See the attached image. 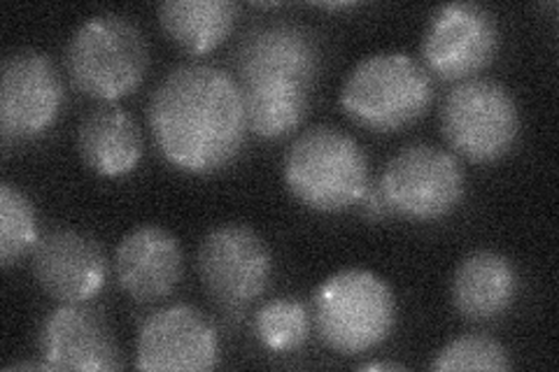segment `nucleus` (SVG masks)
<instances>
[{"mask_svg":"<svg viewBox=\"0 0 559 372\" xmlns=\"http://www.w3.org/2000/svg\"><path fill=\"white\" fill-rule=\"evenodd\" d=\"M147 121L166 164L199 177L229 168L248 135L238 82L205 63H185L164 75Z\"/></svg>","mask_w":559,"mask_h":372,"instance_id":"obj_1","label":"nucleus"},{"mask_svg":"<svg viewBox=\"0 0 559 372\" xmlns=\"http://www.w3.org/2000/svg\"><path fill=\"white\" fill-rule=\"evenodd\" d=\"M312 326L341 357H359L392 338L396 298L380 275L345 268L329 275L312 293Z\"/></svg>","mask_w":559,"mask_h":372,"instance_id":"obj_2","label":"nucleus"},{"mask_svg":"<svg viewBox=\"0 0 559 372\" xmlns=\"http://www.w3.org/2000/svg\"><path fill=\"white\" fill-rule=\"evenodd\" d=\"M283 175L292 196L320 215L353 209L371 187L369 158L353 135L334 127H314L296 137Z\"/></svg>","mask_w":559,"mask_h":372,"instance_id":"obj_3","label":"nucleus"},{"mask_svg":"<svg viewBox=\"0 0 559 372\" xmlns=\"http://www.w3.org/2000/svg\"><path fill=\"white\" fill-rule=\"evenodd\" d=\"M150 68L145 35L121 14H96L70 35L66 73L78 92L100 103H117L143 84Z\"/></svg>","mask_w":559,"mask_h":372,"instance_id":"obj_4","label":"nucleus"},{"mask_svg":"<svg viewBox=\"0 0 559 372\" xmlns=\"http://www.w3.org/2000/svg\"><path fill=\"white\" fill-rule=\"evenodd\" d=\"M431 98V75L406 51H378L361 59L341 88L343 112L373 133L411 127L425 117Z\"/></svg>","mask_w":559,"mask_h":372,"instance_id":"obj_5","label":"nucleus"},{"mask_svg":"<svg viewBox=\"0 0 559 372\" xmlns=\"http://www.w3.org/2000/svg\"><path fill=\"white\" fill-rule=\"evenodd\" d=\"M448 147L471 164H497L520 137V110L513 94L497 80L474 77L454 84L439 112Z\"/></svg>","mask_w":559,"mask_h":372,"instance_id":"obj_6","label":"nucleus"},{"mask_svg":"<svg viewBox=\"0 0 559 372\" xmlns=\"http://www.w3.org/2000/svg\"><path fill=\"white\" fill-rule=\"evenodd\" d=\"M378 189L390 215L408 221L450 217L466 196V175L454 154L427 143L399 149L384 166Z\"/></svg>","mask_w":559,"mask_h":372,"instance_id":"obj_7","label":"nucleus"},{"mask_svg":"<svg viewBox=\"0 0 559 372\" xmlns=\"http://www.w3.org/2000/svg\"><path fill=\"white\" fill-rule=\"evenodd\" d=\"M197 271L203 289L217 305L245 310L266 293L273 256L257 230L245 224H224L201 240Z\"/></svg>","mask_w":559,"mask_h":372,"instance_id":"obj_8","label":"nucleus"},{"mask_svg":"<svg viewBox=\"0 0 559 372\" xmlns=\"http://www.w3.org/2000/svg\"><path fill=\"white\" fill-rule=\"evenodd\" d=\"M499 45L501 31L492 10L462 0L433 10L419 49L427 73L460 84L489 68Z\"/></svg>","mask_w":559,"mask_h":372,"instance_id":"obj_9","label":"nucleus"},{"mask_svg":"<svg viewBox=\"0 0 559 372\" xmlns=\"http://www.w3.org/2000/svg\"><path fill=\"white\" fill-rule=\"evenodd\" d=\"M63 82L45 51L16 49L0 75V131L3 145L28 143L45 135L61 117Z\"/></svg>","mask_w":559,"mask_h":372,"instance_id":"obj_10","label":"nucleus"},{"mask_svg":"<svg viewBox=\"0 0 559 372\" xmlns=\"http://www.w3.org/2000/svg\"><path fill=\"white\" fill-rule=\"evenodd\" d=\"M219 363V338L210 319L191 305H168L150 314L138 333L135 368L207 372Z\"/></svg>","mask_w":559,"mask_h":372,"instance_id":"obj_11","label":"nucleus"},{"mask_svg":"<svg viewBox=\"0 0 559 372\" xmlns=\"http://www.w3.org/2000/svg\"><path fill=\"white\" fill-rule=\"evenodd\" d=\"M38 353L47 370L108 372L121 368V351L105 314L86 303H61L38 331Z\"/></svg>","mask_w":559,"mask_h":372,"instance_id":"obj_12","label":"nucleus"},{"mask_svg":"<svg viewBox=\"0 0 559 372\" xmlns=\"http://www.w3.org/2000/svg\"><path fill=\"white\" fill-rule=\"evenodd\" d=\"M38 287L57 303H90L108 281V256L96 238L73 228L51 230L31 254Z\"/></svg>","mask_w":559,"mask_h":372,"instance_id":"obj_13","label":"nucleus"},{"mask_svg":"<svg viewBox=\"0 0 559 372\" xmlns=\"http://www.w3.org/2000/svg\"><path fill=\"white\" fill-rule=\"evenodd\" d=\"M320 68L322 47L318 35L294 22H271L250 28L234 55L238 84L277 77L312 86Z\"/></svg>","mask_w":559,"mask_h":372,"instance_id":"obj_14","label":"nucleus"},{"mask_svg":"<svg viewBox=\"0 0 559 372\" xmlns=\"http://www.w3.org/2000/svg\"><path fill=\"white\" fill-rule=\"evenodd\" d=\"M182 271V247L162 226H138L117 244V285L138 303H159L168 298L178 289Z\"/></svg>","mask_w":559,"mask_h":372,"instance_id":"obj_15","label":"nucleus"},{"mask_svg":"<svg viewBox=\"0 0 559 372\" xmlns=\"http://www.w3.org/2000/svg\"><path fill=\"white\" fill-rule=\"evenodd\" d=\"M520 277L509 256L476 250L460 261L452 275V308L466 322L485 324L503 316L515 303Z\"/></svg>","mask_w":559,"mask_h":372,"instance_id":"obj_16","label":"nucleus"},{"mask_svg":"<svg viewBox=\"0 0 559 372\" xmlns=\"http://www.w3.org/2000/svg\"><path fill=\"white\" fill-rule=\"evenodd\" d=\"M143 131L115 103L86 115L78 129V152L84 166L100 177H127L143 158Z\"/></svg>","mask_w":559,"mask_h":372,"instance_id":"obj_17","label":"nucleus"},{"mask_svg":"<svg viewBox=\"0 0 559 372\" xmlns=\"http://www.w3.org/2000/svg\"><path fill=\"white\" fill-rule=\"evenodd\" d=\"M238 86L248 131L261 140H269V143L283 140L299 129L308 117L312 86L277 77L254 80Z\"/></svg>","mask_w":559,"mask_h":372,"instance_id":"obj_18","label":"nucleus"},{"mask_svg":"<svg viewBox=\"0 0 559 372\" xmlns=\"http://www.w3.org/2000/svg\"><path fill=\"white\" fill-rule=\"evenodd\" d=\"M238 5L231 0H166L159 24L185 55L203 57L215 51L236 28Z\"/></svg>","mask_w":559,"mask_h":372,"instance_id":"obj_19","label":"nucleus"},{"mask_svg":"<svg viewBox=\"0 0 559 372\" xmlns=\"http://www.w3.org/2000/svg\"><path fill=\"white\" fill-rule=\"evenodd\" d=\"M312 328V314L301 300L273 298L254 314L252 331L257 343L275 353L299 351Z\"/></svg>","mask_w":559,"mask_h":372,"instance_id":"obj_20","label":"nucleus"},{"mask_svg":"<svg viewBox=\"0 0 559 372\" xmlns=\"http://www.w3.org/2000/svg\"><path fill=\"white\" fill-rule=\"evenodd\" d=\"M38 217L22 189L10 182L0 184V265H12L33 254L38 244Z\"/></svg>","mask_w":559,"mask_h":372,"instance_id":"obj_21","label":"nucleus"},{"mask_svg":"<svg viewBox=\"0 0 559 372\" xmlns=\"http://www.w3.org/2000/svg\"><path fill=\"white\" fill-rule=\"evenodd\" d=\"M513 361L511 353L499 340L489 338V335L471 333L462 338L448 343L431 363L436 372H503L511 370Z\"/></svg>","mask_w":559,"mask_h":372,"instance_id":"obj_22","label":"nucleus"},{"mask_svg":"<svg viewBox=\"0 0 559 372\" xmlns=\"http://www.w3.org/2000/svg\"><path fill=\"white\" fill-rule=\"evenodd\" d=\"M357 207H359L361 215L369 219V221H380V219H384V217L390 215V207H388V203H384L378 187L366 189V193L361 196V201L357 203Z\"/></svg>","mask_w":559,"mask_h":372,"instance_id":"obj_23","label":"nucleus"},{"mask_svg":"<svg viewBox=\"0 0 559 372\" xmlns=\"http://www.w3.org/2000/svg\"><path fill=\"white\" fill-rule=\"evenodd\" d=\"M406 365H401V363H394V361H373V363H364V365H359V370H371V372H378V370H404Z\"/></svg>","mask_w":559,"mask_h":372,"instance_id":"obj_24","label":"nucleus"},{"mask_svg":"<svg viewBox=\"0 0 559 372\" xmlns=\"http://www.w3.org/2000/svg\"><path fill=\"white\" fill-rule=\"evenodd\" d=\"M5 370H47L43 361H22V363H12Z\"/></svg>","mask_w":559,"mask_h":372,"instance_id":"obj_25","label":"nucleus"},{"mask_svg":"<svg viewBox=\"0 0 559 372\" xmlns=\"http://www.w3.org/2000/svg\"><path fill=\"white\" fill-rule=\"evenodd\" d=\"M318 8L329 10V12H343V10H355L357 3H320Z\"/></svg>","mask_w":559,"mask_h":372,"instance_id":"obj_26","label":"nucleus"}]
</instances>
